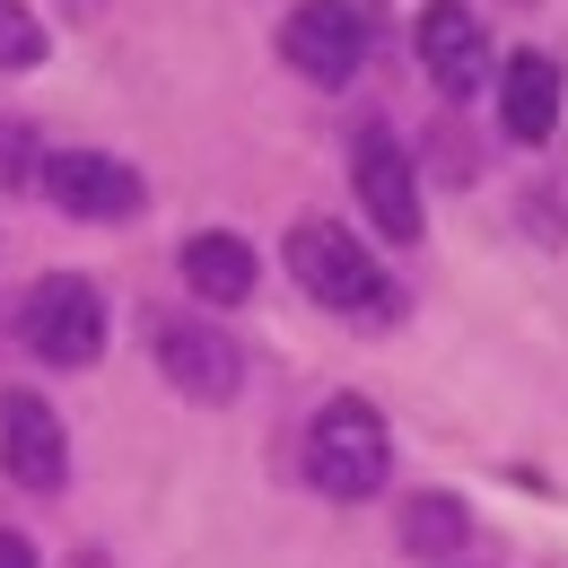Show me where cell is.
<instances>
[{"instance_id":"1","label":"cell","mask_w":568,"mask_h":568,"mask_svg":"<svg viewBox=\"0 0 568 568\" xmlns=\"http://www.w3.org/2000/svg\"><path fill=\"white\" fill-rule=\"evenodd\" d=\"M288 281L306 288L315 306L367 315V324H385V315L403 306V288L385 281V263L358 245L342 219H297V227H288Z\"/></svg>"},{"instance_id":"2","label":"cell","mask_w":568,"mask_h":568,"mask_svg":"<svg viewBox=\"0 0 568 568\" xmlns=\"http://www.w3.org/2000/svg\"><path fill=\"white\" fill-rule=\"evenodd\" d=\"M306 473L324 498H376L385 473H394V437H385V412L358 403V394H333L315 428H306Z\"/></svg>"},{"instance_id":"3","label":"cell","mask_w":568,"mask_h":568,"mask_svg":"<svg viewBox=\"0 0 568 568\" xmlns=\"http://www.w3.org/2000/svg\"><path fill=\"white\" fill-rule=\"evenodd\" d=\"M18 333H27V351L44 358V367H88V358L105 351V297L79 281V272H53V281L27 288Z\"/></svg>"},{"instance_id":"4","label":"cell","mask_w":568,"mask_h":568,"mask_svg":"<svg viewBox=\"0 0 568 568\" xmlns=\"http://www.w3.org/2000/svg\"><path fill=\"white\" fill-rule=\"evenodd\" d=\"M351 184H358V211L385 245H412L420 236V175H412V149L394 141L385 123H358L351 141Z\"/></svg>"},{"instance_id":"5","label":"cell","mask_w":568,"mask_h":568,"mask_svg":"<svg viewBox=\"0 0 568 568\" xmlns=\"http://www.w3.org/2000/svg\"><path fill=\"white\" fill-rule=\"evenodd\" d=\"M0 473L18 490H62L71 481V437L44 394H0Z\"/></svg>"},{"instance_id":"6","label":"cell","mask_w":568,"mask_h":568,"mask_svg":"<svg viewBox=\"0 0 568 568\" xmlns=\"http://www.w3.org/2000/svg\"><path fill=\"white\" fill-rule=\"evenodd\" d=\"M281 53L306 79L342 88V79L367 62V18H358V0H297V9H288V27H281Z\"/></svg>"},{"instance_id":"7","label":"cell","mask_w":568,"mask_h":568,"mask_svg":"<svg viewBox=\"0 0 568 568\" xmlns=\"http://www.w3.org/2000/svg\"><path fill=\"white\" fill-rule=\"evenodd\" d=\"M412 44H420L428 79H437L446 97H481V79H490V36H481L473 0H428Z\"/></svg>"},{"instance_id":"8","label":"cell","mask_w":568,"mask_h":568,"mask_svg":"<svg viewBox=\"0 0 568 568\" xmlns=\"http://www.w3.org/2000/svg\"><path fill=\"white\" fill-rule=\"evenodd\" d=\"M44 193L71 219H132L141 211V166H123L105 149H62V158H44Z\"/></svg>"},{"instance_id":"9","label":"cell","mask_w":568,"mask_h":568,"mask_svg":"<svg viewBox=\"0 0 568 568\" xmlns=\"http://www.w3.org/2000/svg\"><path fill=\"white\" fill-rule=\"evenodd\" d=\"M158 358H166V376L193 403H227L236 394V351L219 342L211 324H158Z\"/></svg>"},{"instance_id":"10","label":"cell","mask_w":568,"mask_h":568,"mask_svg":"<svg viewBox=\"0 0 568 568\" xmlns=\"http://www.w3.org/2000/svg\"><path fill=\"white\" fill-rule=\"evenodd\" d=\"M498 123L516 141H551V123H560V62L551 53H516L498 71Z\"/></svg>"},{"instance_id":"11","label":"cell","mask_w":568,"mask_h":568,"mask_svg":"<svg viewBox=\"0 0 568 568\" xmlns=\"http://www.w3.org/2000/svg\"><path fill=\"white\" fill-rule=\"evenodd\" d=\"M184 288H193V297H211V306H236V297L254 288V254H245V236L202 227V236L184 245Z\"/></svg>"},{"instance_id":"12","label":"cell","mask_w":568,"mask_h":568,"mask_svg":"<svg viewBox=\"0 0 568 568\" xmlns=\"http://www.w3.org/2000/svg\"><path fill=\"white\" fill-rule=\"evenodd\" d=\"M473 525H464V507L455 498H412V516H403V542L412 551H455Z\"/></svg>"},{"instance_id":"13","label":"cell","mask_w":568,"mask_h":568,"mask_svg":"<svg viewBox=\"0 0 568 568\" xmlns=\"http://www.w3.org/2000/svg\"><path fill=\"white\" fill-rule=\"evenodd\" d=\"M27 62H44V27L27 0H0V71H27Z\"/></svg>"},{"instance_id":"14","label":"cell","mask_w":568,"mask_h":568,"mask_svg":"<svg viewBox=\"0 0 568 568\" xmlns=\"http://www.w3.org/2000/svg\"><path fill=\"white\" fill-rule=\"evenodd\" d=\"M27 158H36V149H27V132H18V123H0V184H27V175H36Z\"/></svg>"},{"instance_id":"15","label":"cell","mask_w":568,"mask_h":568,"mask_svg":"<svg viewBox=\"0 0 568 568\" xmlns=\"http://www.w3.org/2000/svg\"><path fill=\"white\" fill-rule=\"evenodd\" d=\"M0 568H36V542L27 534H0Z\"/></svg>"}]
</instances>
